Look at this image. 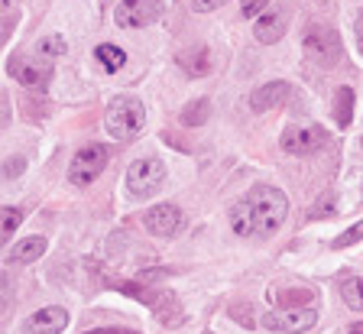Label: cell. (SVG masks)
Listing matches in <instances>:
<instances>
[{
    "instance_id": "2e32d148",
    "label": "cell",
    "mask_w": 363,
    "mask_h": 334,
    "mask_svg": "<svg viewBox=\"0 0 363 334\" xmlns=\"http://www.w3.org/2000/svg\"><path fill=\"white\" fill-rule=\"evenodd\" d=\"M94 59H98L107 72H121L123 65H127V52H123L121 46H113V43H101V46L94 49Z\"/></svg>"
},
{
    "instance_id": "cb8c5ba5",
    "label": "cell",
    "mask_w": 363,
    "mask_h": 334,
    "mask_svg": "<svg viewBox=\"0 0 363 334\" xmlns=\"http://www.w3.org/2000/svg\"><path fill=\"white\" fill-rule=\"evenodd\" d=\"M266 7H269V0H243V4H240V16H243V20H257V16L266 13Z\"/></svg>"
},
{
    "instance_id": "603a6c76",
    "label": "cell",
    "mask_w": 363,
    "mask_h": 334,
    "mask_svg": "<svg viewBox=\"0 0 363 334\" xmlns=\"http://www.w3.org/2000/svg\"><path fill=\"white\" fill-rule=\"evenodd\" d=\"M20 221H23V214L16 211V208H4V218H0V234H4V240L20 228Z\"/></svg>"
},
{
    "instance_id": "d4e9b609",
    "label": "cell",
    "mask_w": 363,
    "mask_h": 334,
    "mask_svg": "<svg viewBox=\"0 0 363 334\" xmlns=\"http://www.w3.org/2000/svg\"><path fill=\"white\" fill-rule=\"evenodd\" d=\"M230 318H234V321H240L243 328H253V325H257V318L250 315V308H247V305H234V308H230Z\"/></svg>"
},
{
    "instance_id": "484cf974",
    "label": "cell",
    "mask_w": 363,
    "mask_h": 334,
    "mask_svg": "<svg viewBox=\"0 0 363 334\" xmlns=\"http://www.w3.org/2000/svg\"><path fill=\"white\" fill-rule=\"evenodd\" d=\"M227 0H191V10L195 13H211V10H218V7H224Z\"/></svg>"
},
{
    "instance_id": "ac0fdd59",
    "label": "cell",
    "mask_w": 363,
    "mask_h": 334,
    "mask_svg": "<svg viewBox=\"0 0 363 334\" xmlns=\"http://www.w3.org/2000/svg\"><path fill=\"white\" fill-rule=\"evenodd\" d=\"M208 117H211V101H208V98L191 101V104L182 111V123H185V127H191V130L204 127V123H208Z\"/></svg>"
},
{
    "instance_id": "4fadbf2b",
    "label": "cell",
    "mask_w": 363,
    "mask_h": 334,
    "mask_svg": "<svg viewBox=\"0 0 363 334\" xmlns=\"http://www.w3.org/2000/svg\"><path fill=\"white\" fill-rule=\"evenodd\" d=\"M289 98V84L286 82H269L263 84V88H257V91L250 94V107L257 111V114H263V111H276L279 104H286Z\"/></svg>"
},
{
    "instance_id": "e0dca14e",
    "label": "cell",
    "mask_w": 363,
    "mask_h": 334,
    "mask_svg": "<svg viewBox=\"0 0 363 334\" xmlns=\"http://www.w3.org/2000/svg\"><path fill=\"white\" fill-rule=\"evenodd\" d=\"M334 121H337L340 130H347L350 121H354V91L350 88H340L337 98H334Z\"/></svg>"
},
{
    "instance_id": "3957f363",
    "label": "cell",
    "mask_w": 363,
    "mask_h": 334,
    "mask_svg": "<svg viewBox=\"0 0 363 334\" xmlns=\"http://www.w3.org/2000/svg\"><path fill=\"white\" fill-rule=\"evenodd\" d=\"M127 191L133 198H150L159 191V185L166 182V162L156 160V156H146V160L130 162L127 169Z\"/></svg>"
},
{
    "instance_id": "d6986e66",
    "label": "cell",
    "mask_w": 363,
    "mask_h": 334,
    "mask_svg": "<svg viewBox=\"0 0 363 334\" xmlns=\"http://www.w3.org/2000/svg\"><path fill=\"white\" fill-rule=\"evenodd\" d=\"M305 305H315L311 289H282L279 292V308H305Z\"/></svg>"
},
{
    "instance_id": "83f0119b",
    "label": "cell",
    "mask_w": 363,
    "mask_h": 334,
    "mask_svg": "<svg viewBox=\"0 0 363 334\" xmlns=\"http://www.w3.org/2000/svg\"><path fill=\"white\" fill-rule=\"evenodd\" d=\"M357 49H360V55H363V16L357 20Z\"/></svg>"
},
{
    "instance_id": "f1b7e54d",
    "label": "cell",
    "mask_w": 363,
    "mask_h": 334,
    "mask_svg": "<svg viewBox=\"0 0 363 334\" xmlns=\"http://www.w3.org/2000/svg\"><path fill=\"white\" fill-rule=\"evenodd\" d=\"M347 334H363V321H354V325L347 328Z\"/></svg>"
},
{
    "instance_id": "5bb4252c",
    "label": "cell",
    "mask_w": 363,
    "mask_h": 334,
    "mask_svg": "<svg viewBox=\"0 0 363 334\" xmlns=\"http://www.w3.org/2000/svg\"><path fill=\"white\" fill-rule=\"evenodd\" d=\"M179 65L185 69L189 78H204L211 72V52L204 46H191V49H182L179 52Z\"/></svg>"
},
{
    "instance_id": "52a82bcc",
    "label": "cell",
    "mask_w": 363,
    "mask_h": 334,
    "mask_svg": "<svg viewBox=\"0 0 363 334\" xmlns=\"http://www.w3.org/2000/svg\"><path fill=\"white\" fill-rule=\"evenodd\" d=\"M162 0H121L113 10V23L121 30H133V26H150L162 16Z\"/></svg>"
},
{
    "instance_id": "8fae6325",
    "label": "cell",
    "mask_w": 363,
    "mask_h": 334,
    "mask_svg": "<svg viewBox=\"0 0 363 334\" xmlns=\"http://www.w3.org/2000/svg\"><path fill=\"white\" fill-rule=\"evenodd\" d=\"M68 328V311L59 305H45V308L33 311V318L26 321V334H62Z\"/></svg>"
},
{
    "instance_id": "4316f807",
    "label": "cell",
    "mask_w": 363,
    "mask_h": 334,
    "mask_svg": "<svg viewBox=\"0 0 363 334\" xmlns=\"http://www.w3.org/2000/svg\"><path fill=\"white\" fill-rule=\"evenodd\" d=\"M91 334H136V331H127V328H101V331H91Z\"/></svg>"
},
{
    "instance_id": "8992f818",
    "label": "cell",
    "mask_w": 363,
    "mask_h": 334,
    "mask_svg": "<svg viewBox=\"0 0 363 334\" xmlns=\"http://www.w3.org/2000/svg\"><path fill=\"white\" fill-rule=\"evenodd\" d=\"M318 325V311L311 305L305 308H276L263 315V328L266 331H282V334H302L311 331Z\"/></svg>"
},
{
    "instance_id": "6da1fadb",
    "label": "cell",
    "mask_w": 363,
    "mask_h": 334,
    "mask_svg": "<svg viewBox=\"0 0 363 334\" xmlns=\"http://www.w3.org/2000/svg\"><path fill=\"white\" fill-rule=\"evenodd\" d=\"M289 214V198L276 185H257L230 208V228L240 237H272Z\"/></svg>"
},
{
    "instance_id": "9a60e30c",
    "label": "cell",
    "mask_w": 363,
    "mask_h": 334,
    "mask_svg": "<svg viewBox=\"0 0 363 334\" xmlns=\"http://www.w3.org/2000/svg\"><path fill=\"white\" fill-rule=\"evenodd\" d=\"M49 250V240H45V237H26V240H20L13 247V250H10V260H13V263H33V260H43V253Z\"/></svg>"
},
{
    "instance_id": "f546056e",
    "label": "cell",
    "mask_w": 363,
    "mask_h": 334,
    "mask_svg": "<svg viewBox=\"0 0 363 334\" xmlns=\"http://www.w3.org/2000/svg\"><path fill=\"white\" fill-rule=\"evenodd\" d=\"M4 4H13V0H4Z\"/></svg>"
},
{
    "instance_id": "30bf717a",
    "label": "cell",
    "mask_w": 363,
    "mask_h": 334,
    "mask_svg": "<svg viewBox=\"0 0 363 334\" xmlns=\"http://www.w3.org/2000/svg\"><path fill=\"white\" fill-rule=\"evenodd\" d=\"M143 224H146V230L156 237H172V234H179V228L185 224V214L175 205H156L143 214Z\"/></svg>"
},
{
    "instance_id": "4dcf8cb0",
    "label": "cell",
    "mask_w": 363,
    "mask_h": 334,
    "mask_svg": "<svg viewBox=\"0 0 363 334\" xmlns=\"http://www.w3.org/2000/svg\"><path fill=\"white\" fill-rule=\"evenodd\" d=\"M360 146H363V140H360Z\"/></svg>"
},
{
    "instance_id": "ffe728a7",
    "label": "cell",
    "mask_w": 363,
    "mask_h": 334,
    "mask_svg": "<svg viewBox=\"0 0 363 334\" xmlns=\"http://www.w3.org/2000/svg\"><path fill=\"white\" fill-rule=\"evenodd\" d=\"M340 296H344V302L354 311H363V276H354V279L344 282V286H340Z\"/></svg>"
},
{
    "instance_id": "ba28073f",
    "label": "cell",
    "mask_w": 363,
    "mask_h": 334,
    "mask_svg": "<svg viewBox=\"0 0 363 334\" xmlns=\"http://www.w3.org/2000/svg\"><path fill=\"white\" fill-rule=\"evenodd\" d=\"M279 146L289 152V156H311V152L325 150L328 146V130L325 127H289L282 133Z\"/></svg>"
},
{
    "instance_id": "9c48e42d",
    "label": "cell",
    "mask_w": 363,
    "mask_h": 334,
    "mask_svg": "<svg viewBox=\"0 0 363 334\" xmlns=\"http://www.w3.org/2000/svg\"><path fill=\"white\" fill-rule=\"evenodd\" d=\"M49 75H52V62L45 55H13L10 59V78H16L23 88H43Z\"/></svg>"
},
{
    "instance_id": "44dd1931",
    "label": "cell",
    "mask_w": 363,
    "mask_h": 334,
    "mask_svg": "<svg viewBox=\"0 0 363 334\" xmlns=\"http://www.w3.org/2000/svg\"><path fill=\"white\" fill-rule=\"evenodd\" d=\"M36 52L45 55V59H59V55L68 52V46H65V39H62V36H45V39H39Z\"/></svg>"
},
{
    "instance_id": "277c9868",
    "label": "cell",
    "mask_w": 363,
    "mask_h": 334,
    "mask_svg": "<svg viewBox=\"0 0 363 334\" xmlns=\"http://www.w3.org/2000/svg\"><path fill=\"white\" fill-rule=\"evenodd\" d=\"M107 160H111L107 146H101V143L82 146V150L75 152L72 166H68V182L75 185V189H88V185L107 169Z\"/></svg>"
},
{
    "instance_id": "7c38bea8",
    "label": "cell",
    "mask_w": 363,
    "mask_h": 334,
    "mask_svg": "<svg viewBox=\"0 0 363 334\" xmlns=\"http://www.w3.org/2000/svg\"><path fill=\"white\" fill-rule=\"evenodd\" d=\"M286 26H289L286 10H269V13L257 16L253 36H257V43H263V46H272V43H279V39L286 36Z\"/></svg>"
},
{
    "instance_id": "7402d4cb",
    "label": "cell",
    "mask_w": 363,
    "mask_h": 334,
    "mask_svg": "<svg viewBox=\"0 0 363 334\" xmlns=\"http://www.w3.org/2000/svg\"><path fill=\"white\" fill-rule=\"evenodd\" d=\"M360 240H363V221H357L354 228H347L340 237H334L331 247L334 250H344V247H354V243H360Z\"/></svg>"
},
{
    "instance_id": "5b68a950",
    "label": "cell",
    "mask_w": 363,
    "mask_h": 334,
    "mask_svg": "<svg viewBox=\"0 0 363 334\" xmlns=\"http://www.w3.org/2000/svg\"><path fill=\"white\" fill-rule=\"evenodd\" d=\"M340 52H344V43H340V33L331 30V26H315V30L305 33V55L318 65H337L340 62Z\"/></svg>"
},
{
    "instance_id": "7a4b0ae2",
    "label": "cell",
    "mask_w": 363,
    "mask_h": 334,
    "mask_svg": "<svg viewBox=\"0 0 363 334\" xmlns=\"http://www.w3.org/2000/svg\"><path fill=\"white\" fill-rule=\"evenodd\" d=\"M146 127V111L143 104L130 94H121L113 98L111 107H107V117H104V130L107 137L117 140V143H127V140L140 137V130Z\"/></svg>"
}]
</instances>
